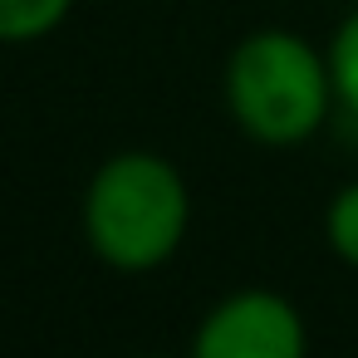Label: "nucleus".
Segmentation results:
<instances>
[{"instance_id": "1", "label": "nucleus", "mask_w": 358, "mask_h": 358, "mask_svg": "<svg viewBox=\"0 0 358 358\" xmlns=\"http://www.w3.org/2000/svg\"><path fill=\"white\" fill-rule=\"evenodd\" d=\"M192 226L187 177L162 152H113L84 192V241L89 250L123 270L143 275L177 255Z\"/></svg>"}, {"instance_id": "2", "label": "nucleus", "mask_w": 358, "mask_h": 358, "mask_svg": "<svg viewBox=\"0 0 358 358\" xmlns=\"http://www.w3.org/2000/svg\"><path fill=\"white\" fill-rule=\"evenodd\" d=\"M226 108L236 128L260 148H299L309 143L334 99L329 55L314 50L294 30H255L245 35L221 74Z\"/></svg>"}, {"instance_id": "3", "label": "nucleus", "mask_w": 358, "mask_h": 358, "mask_svg": "<svg viewBox=\"0 0 358 358\" xmlns=\"http://www.w3.org/2000/svg\"><path fill=\"white\" fill-rule=\"evenodd\" d=\"M187 358H309L304 314L275 289H236L206 309Z\"/></svg>"}, {"instance_id": "4", "label": "nucleus", "mask_w": 358, "mask_h": 358, "mask_svg": "<svg viewBox=\"0 0 358 358\" xmlns=\"http://www.w3.org/2000/svg\"><path fill=\"white\" fill-rule=\"evenodd\" d=\"M74 0H0V45H30L59 30Z\"/></svg>"}, {"instance_id": "5", "label": "nucleus", "mask_w": 358, "mask_h": 358, "mask_svg": "<svg viewBox=\"0 0 358 358\" xmlns=\"http://www.w3.org/2000/svg\"><path fill=\"white\" fill-rule=\"evenodd\" d=\"M329 79H334V99L358 118V6L338 20L334 40H329Z\"/></svg>"}, {"instance_id": "6", "label": "nucleus", "mask_w": 358, "mask_h": 358, "mask_svg": "<svg viewBox=\"0 0 358 358\" xmlns=\"http://www.w3.org/2000/svg\"><path fill=\"white\" fill-rule=\"evenodd\" d=\"M324 241L343 265L358 270V177L348 187H338L334 201L324 206Z\"/></svg>"}, {"instance_id": "7", "label": "nucleus", "mask_w": 358, "mask_h": 358, "mask_svg": "<svg viewBox=\"0 0 358 358\" xmlns=\"http://www.w3.org/2000/svg\"><path fill=\"white\" fill-rule=\"evenodd\" d=\"M148 358H157V353H148Z\"/></svg>"}]
</instances>
